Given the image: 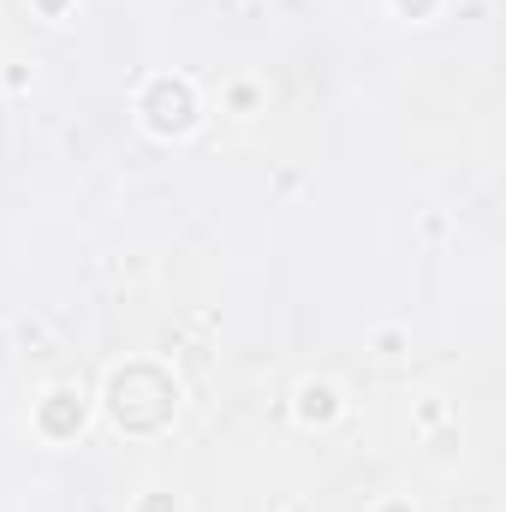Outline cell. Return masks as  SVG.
I'll use <instances>...</instances> for the list:
<instances>
[{
    "instance_id": "1",
    "label": "cell",
    "mask_w": 506,
    "mask_h": 512,
    "mask_svg": "<svg viewBox=\"0 0 506 512\" xmlns=\"http://www.w3.org/2000/svg\"><path fill=\"white\" fill-rule=\"evenodd\" d=\"M149 108H155V126H161V131L191 126V90H185V84H155Z\"/></svg>"
}]
</instances>
